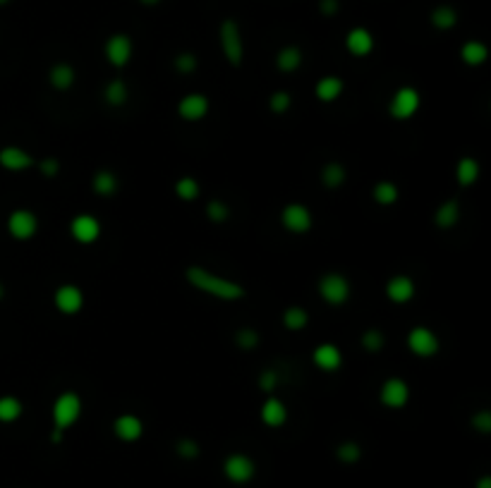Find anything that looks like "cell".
Here are the masks:
<instances>
[{"label": "cell", "instance_id": "cell-27", "mask_svg": "<svg viewBox=\"0 0 491 488\" xmlns=\"http://www.w3.org/2000/svg\"><path fill=\"white\" fill-rule=\"evenodd\" d=\"M302 65V50L298 46H286L276 53V67L281 72H295Z\"/></svg>", "mask_w": 491, "mask_h": 488}, {"label": "cell", "instance_id": "cell-34", "mask_svg": "<svg viewBox=\"0 0 491 488\" xmlns=\"http://www.w3.org/2000/svg\"><path fill=\"white\" fill-rule=\"evenodd\" d=\"M175 194L182 201H194L199 196V182L194 177H180L175 182Z\"/></svg>", "mask_w": 491, "mask_h": 488}, {"label": "cell", "instance_id": "cell-36", "mask_svg": "<svg viewBox=\"0 0 491 488\" xmlns=\"http://www.w3.org/2000/svg\"><path fill=\"white\" fill-rule=\"evenodd\" d=\"M206 216H209V221H214V223H226L228 218H230V209H228L226 201L211 199L209 204H206Z\"/></svg>", "mask_w": 491, "mask_h": 488}, {"label": "cell", "instance_id": "cell-26", "mask_svg": "<svg viewBox=\"0 0 491 488\" xmlns=\"http://www.w3.org/2000/svg\"><path fill=\"white\" fill-rule=\"evenodd\" d=\"M24 412L20 397L15 395H3L0 397V424H15Z\"/></svg>", "mask_w": 491, "mask_h": 488}, {"label": "cell", "instance_id": "cell-16", "mask_svg": "<svg viewBox=\"0 0 491 488\" xmlns=\"http://www.w3.org/2000/svg\"><path fill=\"white\" fill-rule=\"evenodd\" d=\"M345 48H348V53L355 55V58H367V55L374 50L372 31L365 29V27H355V29H350L348 36H345Z\"/></svg>", "mask_w": 491, "mask_h": 488}, {"label": "cell", "instance_id": "cell-45", "mask_svg": "<svg viewBox=\"0 0 491 488\" xmlns=\"http://www.w3.org/2000/svg\"><path fill=\"white\" fill-rule=\"evenodd\" d=\"M319 10L326 17H333L340 10V3L338 0H319Z\"/></svg>", "mask_w": 491, "mask_h": 488}, {"label": "cell", "instance_id": "cell-44", "mask_svg": "<svg viewBox=\"0 0 491 488\" xmlns=\"http://www.w3.org/2000/svg\"><path fill=\"white\" fill-rule=\"evenodd\" d=\"M58 172H60V163H58V158H46V161H41V175L55 177Z\"/></svg>", "mask_w": 491, "mask_h": 488}, {"label": "cell", "instance_id": "cell-5", "mask_svg": "<svg viewBox=\"0 0 491 488\" xmlns=\"http://www.w3.org/2000/svg\"><path fill=\"white\" fill-rule=\"evenodd\" d=\"M316 288H319L321 300L331 306H340L350 300V283L340 273H326V276H321Z\"/></svg>", "mask_w": 491, "mask_h": 488}, {"label": "cell", "instance_id": "cell-46", "mask_svg": "<svg viewBox=\"0 0 491 488\" xmlns=\"http://www.w3.org/2000/svg\"><path fill=\"white\" fill-rule=\"evenodd\" d=\"M477 488H491V476H482V479L477 481Z\"/></svg>", "mask_w": 491, "mask_h": 488}, {"label": "cell", "instance_id": "cell-10", "mask_svg": "<svg viewBox=\"0 0 491 488\" xmlns=\"http://www.w3.org/2000/svg\"><path fill=\"white\" fill-rule=\"evenodd\" d=\"M105 60H108L113 67H125L127 63L132 60V38L127 36V34H113V36H108V41H105Z\"/></svg>", "mask_w": 491, "mask_h": 488}, {"label": "cell", "instance_id": "cell-38", "mask_svg": "<svg viewBox=\"0 0 491 488\" xmlns=\"http://www.w3.org/2000/svg\"><path fill=\"white\" fill-rule=\"evenodd\" d=\"M290 105H293V98H290L288 91H276V94H273V96L269 98V108H271V113H276V115L288 113Z\"/></svg>", "mask_w": 491, "mask_h": 488}, {"label": "cell", "instance_id": "cell-2", "mask_svg": "<svg viewBox=\"0 0 491 488\" xmlns=\"http://www.w3.org/2000/svg\"><path fill=\"white\" fill-rule=\"evenodd\" d=\"M82 417V397L77 392H60L53 402V429H70Z\"/></svg>", "mask_w": 491, "mask_h": 488}, {"label": "cell", "instance_id": "cell-24", "mask_svg": "<svg viewBox=\"0 0 491 488\" xmlns=\"http://www.w3.org/2000/svg\"><path fill=\"white\" fill-rule=\"evenodd\" d=\"M345 179H348V170H345L343 163L331 161V163H326V165L321 168V182L326 184L328 189H338V187H343Z\"/></svg>", "mask_w": 491, "mask_h": 488}, {"label": "cell", "instance_id": "cell-43", "mask_svg": "<svg viewBox=\"0 0 491 488\" xmlns=\"http://www.w3.org/2000/svg\"><path fill=\"white\" fill-rule=\"evenodd\" d=\"M472 426L479 431V434H489L491 431V412L489 409H482L472 417Z\"/></svg>", "mask_w": 491, "mask_h": 488}, {"label": "cell", "instance_id": "cell-39", "mask_svg": "<svg viewBox=\"0 0 491 488\" xmlns=\"http://www.w3.org/2000/svg\"><path fill=\"white\" fill-rule=\"evenodd\" d=\"M383 333L381 330H376V328H369L365 335H362V347H365L367 352H379L383 347Z\"/></svg>", "mask_w": 491, "mask_h": 488}, {"label": "cell", "instance_id": "cell-19", "mask_svg": "<svg viewBox=\"0 0 491 488\" xmlns=\"http://www.w3.org/2000/svg\"><path fill=\"white\" fill-rule=\"evenodd\" d=\"M31 163H34V158H31V154H27L24 149H20V147L0 149V165H3L5 170L22 172V170H27V168H31Z\"/></svg>", "mask_w": 491, "mask_h": 488}, {"label": "cell", "instance_id": "cell-25", "mask_svg": "<svg viewBox=\"0 0 491 488\" xmlns=\"http://www.w3.org/2000/svg\"><path fill=\"white\" fill-rule=\"evenodd\" d=\"M460 58H462V63L465 65L477 67V65L487 63L489 48L484 46L482 41H467V43H462V48H460Z\"/></svg>", "mask_w": 491, "mask_h": 488}, {"label": "cell", "instance_id": "cell-23", "mask_svg": "<svg viewBox=\"0 0 491 488\" xmlns=\"http://www.w3.org/2000/svg\"><path fill=\"white\" fill-rule=\"evenodd\" d=\"M75 67L68 65V63H58L51 67V72H48V82H51L53 89H58V91H68V89L75 84Z\"/></svg>", "mask_w": 491, "mask_h": 488}, {"label": "cell", "instance_id": "cell-13", "mask_svg": "<svg viewBox=\"0 0 491 488\" xmlns=\"http://www.w3.org/2000/svg\"><path fill=\"white\" fill-rule=\"evenodd\" d=\"M70 232L80 244H94L101 237V223H98V218L89 216V213H80V216L72 218Z\"/></svg>", "mask_w": 491, "mask_h": 488}, {"label": "cell", "instance_id": "cell-15", "mask_svg": "<svg viewBox=\"0 0 491 488\" xmlns=\"http://www.w3.org/2000/svg\"><path fill=\"white\" fill-rule=\"evenodd\" d=\"M113 434L122 443H137L144 436V422L137 414H120L113 422Z\"/></svg>", "mask_w": 491, "mask_h": 488}, {"label": "cell", "instance_id": "cell-40", "mask_svg": "<svg viewBox=\"0 0 491 488\" xmlns=\"http://www.w3.org/2000/svg\"><path fill=\"white\" fill-rule=\"evenodd\" d=\"M197 65H199V60L194 53H180L175 58V70L180 72V75H192V72L197 70Z\"/></svg>", "mask_w": 491, "mask_h": 488}, {"label": "cell", "instance_id": "cell-35", "mask_svg": "<svg viewBox=\"0 0 491 488\" xmlns=\"http://www.w3.org/2000/svg\"><path fill=\"white\" fill-rule=\"evenodd\" d=\"M336 457L343 464H355V462H360V457H362V448L353 441L340 443V445L336 448Z\"/></svg>", "mask_w": 491, "mask_h": 488}, {"label": "cell", "instance_id": "cell-6", "mask_svg": "<svg viewBox=\"0 0 491 488\" xmlns=\"http://www.w3.org/2000/svg\"><path fill=\"white\" fill-rule=\"evenodd\" d=\"M223 474H226L228 481L233 484H249L256 474V464L254 459L244 452H233L223 459Z\"/></svg>", "mask_w": 491, "mask_h": 488}, {"label": "cell", "instance_id": "cell-29", "mask_svg": "<svg viewBox=\"0 0 491 488\" xmlns=\"http://www.w3.org/2000/svg\"><path fill=\"white\" fill-rule=\"evenodd\" d=\"M372 196H374V201H376V204H381V206H393L395 201H398V196H400L398 184L390 182V179H381V182L374 184Z\"/></svg>", "mask_w": 491, "mask_h": 488}, {"label": "cell", "instance_id": "cell-18", "mask_svg": "<svg viewBox=\"0 0 491 488\" xmlns=\"http://www.w3.org/2000/svg\"><path fill=\"white\" fill-rule=\"evenodd\" d=\"M386 297L395 304H407L415 297V283L410 276H393L386 283Z\"/></svg>", "mask_w": 491, "mask_h": 488}, {"label": "cell", "instance_id": "cell-33", "mask_svg": "<svg viewBox=\"0 0 491 488\" xmlns=\"http://www.w3.org/2000/svg\"><path fill=\"white\" fill-rule=\"evenodd\" d=\"M307 323H309V313L300 306H290V309L283 311V325L288 330H302L307 328Z\"/></svg>", "mask_w": 491, "mask_h": 488}, {"label": "cell", "instance_id": "cell-49", "mask_svg": "<svg viewBox=\"0 0 491 488\" xmlns=\"http://www.w3.org/2000/svg\"><path fill=\"white\" fill-rule=\"evenodd\" d=\"M5 3H10V0H0V5H5Z\"/></svg>", "mask_w": 491, "mask_h": 488}, {"label": "cell", "instance_id": "cell-8", "mask_svg": "<svg viewBox=\"0 0 491 488\" xmlns=\"http://www.w3.org/2000/svg\"><path fill=\"white\" fill-rule=\"evenodd\" d=\"M281 223L288 232H295V235H305L312 230V211L307 209L305 204H288L283 206L281 211Z\"/></svg>", "mask_w": 491, "mask_h": 488}, {"label": "cell", "instance_id": "cell-11", "mask_svg": "<svg viewBox=\"0 0 491 488\" xmlns=\"http://www.w3.org/2000/svg\"><path fill=\"white\" fill-rule=\"evenodd\" d=\"M379 400H381L383 407L388 409H400L410 402V385L405 383L403 378L393 376L386 383L381 385V392H379Z\"/></svg>", "mask_w": 491, "mask_h": 488}, {"label": "cell", "instance_id": "cell-9", "mask_svg": "<svg viewBox=\"0 0 491 488\" xmlns=\"http://www.w3.org/2000/svg\"><path fill=\"white\" fill-rule=\"evenodd\" d=\"M38 230V218L36 213L27 211V209H17L10 213L8 218V232L13 235L15 239H20V242H24V239H31L36 235Z\"/></svg>", "mask_w": 491, "mask_h": 488}, {"label": "cell", "instance_id": "cell-3", "mask_svg": "<svg viewBox=\"0 0 491 488\" xmlns=\"http://www.w3.org/2000/svg\"><path fill=\"white\" fill-rule=\"evenodd\" d=\"M219 41H221V50L228 58V63L233 67L242 65L244 58V46H242V34H240V27L235 20H223L219 27Z\"/></svg>", "mask_w": 491, "mask_h": 488}, {"label": "cell", "instance_id": "cell-22", "mask_svg": "<svg viewBox=\"0 0 491 488\" xmlns=\"http://www.w3.org/2000/svg\"><path fill=\"white\" fill-rule=\"evenodd\" d=\"M343 89H345V84L340 77H321L319 82H316V87H314V94H316V98L323 101V103H331V101H336L340 94H343Z\"/></svg>", "mask_w": 491, "mask_h": 488}, {"label": "cell", "instance_id": "cell-37", "mask_svg": "<svg viewBox=\"0 0 491 488\" xmlns=\"http://www.w3.org/2000/svg\"><path fill=\"white\" fill-rule=\"evenodd\" d=\"M235 345L240 350H254L259 345V333L254 328H242L235 333Z\"/></svg>", "mask_w": 491, "mask_h": 488}, {"label": "cell", "instance_id": "cell-1", "mask_svg": "<svg viewBox=\"0 0 491 488\" xmlns=\"http://www.w3.org/2000/svg\"><path fill=\"white\" fill-rule=\"evenodd\" d=\"M185 276L192 288L202 290V293L216 297V300L235 302L240 297H244V288L240 283H235V280H230V278L216 276V273L206 271L202 266H189L185 271Z\"/></svg>", "mask_w": 491, "mask_h": 488}, {"label": "cell", "instance_id": "cell-17", "mask_svg": "<svg viewBox=\"0 0 491 488\" xmlns=\"http://www.w3.org/2000/svg\"><path fill=\"white\" fill-rule=\"evenodd\" d=\"M312 362L321 371H336V369H340V364H343V352L336 345H331V342H323V345H319L312 352Z\"/></svg>", "mask_w": 491, "mask_h": 488}, {"label": "cell", "instance_id": "cell-21", "mask_svg": "<svg viewBox=\"0 0 491 488\" xmlns=\"http://www.w3.org/2000/svg\"><path fill=\"white\" fill-rule=\"evenodd\" d=\"M460 221V206H457L455 199H448L439 206L437 213H434V223H437L439 230H450L457 225Z\"/></svg>", "mask_w": 491, "mask_h": 488}, {"label": "cell", "instance_id": "cell-4", "mask_svg": "<svg viewBox=\"0 0 491 488\" xmlns=\"http://www.w3.org/2000/svg\"><path fill=\"white\" fill-rule=\"evenodd\" d=\"M422 105V96L415 87H400L388 103V115L393 120H410Z\"/></svg>", "mask_w": 491, "mask_h": 488}, {"label": "cell", "instance_id": "cell-48", "mask_svg": "<svg viewBox=\"0 0 491 488\" xmlns=\"http://www.w3.org/2000/svg\"><path fill=\"white\" fill-rule=\"evenodd\" d=\"M3 297H5V285L0 283V300H3Z\"/></svg>", "mask_w": 491, "mask_h": 488}, {"label": "cell", "instance_id": "cell-47", "mask_svg": "<svg viewBox=\"0 0 491 488\" xmlns=\"http://www.w3.org/2000/svg\"><path fill=\"white\" fill-rule=\"evenodd\" d=\"M142 5H156V3H161V0H139Z\"/></svg>", "mask_w": 491, "mask_h": 488}, {"label": "cell", "instance_id": "cell-41", "mask_svg": "<svg viewBox=\"0 0 491 488\" xmlns=\"http://www.w3.org/2000/svg\"><path fill=\"white\" fill-rule=\"evenodd\" d=\"M175 452L182 459H197L199 457V445H197V441H192V438H180L177 441V445H175Z\"/></svg>", "mask_w": 491, "mask_h": 488}, {"label": "cell", "instance_id": "cell-12", "mask_svg": "<svg viewBox=\"0 0 491 488\" xmlns=\"http://www.w3.org/2000/svg\"><path fill=\"white\" fill-rule=\"evenodd\" d=\"M53 302H55V309L60 313H65V316H75V313L82 311V306H85V293H82L77 285H60L58 290H55L53 295Z\"/></svg>", "mask_w": 491, "mask_h": 488}, {"label": "cell", "instance_id": "cell-20", "mask_svg": "<svg viewBox=\"0 0 491 488\" xmlns=\"http://www.w3.org/2000/svg\"><path fill=\"white\" fill-rule=\"evenodd\" d=\"M259 414H261V422L269 426V429H278V426H283L288 422V407H286V402L278 400V397H266Z\"/></svg>", "mask_w": 491, "mask_h": 488}, {"label": "cell", "instance_id": "cell-31", "mask_svg": "<svg viewBox=\"0 0 491 488\" xmlns=\"http://www.w3.org/2000/svg\"><path fill=\"white\" fill-rule=\"evenodd\" d=\"M91 187L98 196H113L118 192V177L110 170H98L91 179Z\"/></svg>", "mask_w": 491, "mask_h": 488}, {"label": "cell", "instance_id": "cell-7", "mask_svg": "<svg viewBox=\"0 0 491 488\" xmlns=\"http://www.w3.org/2000/svg\"><path fill=\"white\" fill-rule=\"evenodd\" d=\"M407 347H410L412 355L422 357V359H429L439 352V338L434 330L424 328V325H417L407 333Z\"/></svg>", "mask_w": 491, "mask_h": 488}, {"label": "cell", "instance_id": "cell-32", "mask_svg": "<svg viewBox=\"0 0 491 488\" xmlns=\"http://www.w3.org/2000/svg\"><path fill=\"white\" fill-rule=\"evenodd\" d=\"M103 98L108 105H122L127 101V84L122 80H113L105 84V91H103Z\"/></svg>", "mask_w": 491, "mask_h": 488}, {"label": "cell", "instance_id": "cell-28", "mask_svg": "<svg viewBox=\"0 0 491 488\" xmlns=\"http://www.w3.org/2000/svg\"><path fill=\"white\" fill-rule=\"evenodd\" d=\"M455 177L462 187H472L479 177V163L472 158V156H465V158L457 161V168H455Z\"/></svg>", "mask_w": 491, "mask_h": 488}, {"label": "cell", "instance_id": "cell-30", "mask_svg": "<svg viewBox=\"0 0 491 488\" xmlns=\"http://www.w3.org/2000/svg\"><path fill=\"white\" fill-rule=\"evenodd\" d=\"M429 20H432V24L437 27V29L446 31V29H453V27L457 24V13H455V8H450V5H439V8L432 10Z\"/></svg>", "mask_w": 491, "mask_h": 488}, {"label": "cell", "instance_id": "cell-42", "mask_svg": "<svg viewBox=\"0 0 491 488\" xmlns=\"http://www.w3.org/2000/svg\"><path fill=\"white\" fill-rule=\"evenodd\" d=\"M278 383H281V378H278V374L273 369H266V371L259 374V388L264 392H273Z\"/></svg>", "mask_w": 491, "mask_h": 488}, {"label": "cell", "instance_id": "cell-14", "mask_svg": "<svg viewBox=\"0 0 491 488\" xmlns=\"http://www.w3.org/2000/svg\"><path fill=\"white\" fill-rule=\"evenodd\" d=\"M209 108H211V103L204 94H187V96H182L177 101V115L187 122L202 120V117L209 115Z\"/></svg>", "mask_w": 491, "mask_h": 488}]
</instances>
